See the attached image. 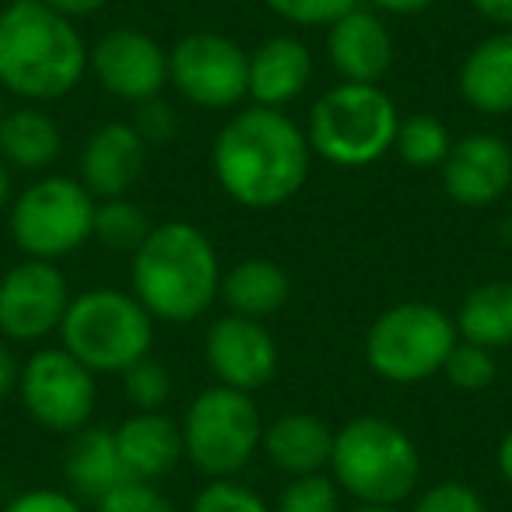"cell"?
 I'll return each instance as SVG.
<instances>
[{
  "label": "cell",
  "mask_w": 512,
  "mask_h": 512,
  "mask_svg": "<svg viewBox=\"0 0 512 512\" xmlns=\"http://www.w3.org/2000/svg\"><path fill=\"white\" fill-rule=\"evenodd\" d=\"M88 71L106 95L141 106L169 88V50L144 29L120 25L88 46Z\"/></svg>",
  "instance_id": "13"
},
{
  "label": "cell",
  "mask_w": 512,
  "mask_h": 512,
  "mask_svg": "<svg viewBox=\"0 0 512 512\" xmlns=\"http://www.w3.org/2000/svg\"><path fill=\"white\" fill-rule=\"evenodd\" d=\"M71 299L60 264L25 256L0 274V337L11 344H43L60 334Z\"/></svg>",
  "instance_id": "12"
},
{
  "label": "cell",
  "mask_w": 512,
  "mask_h": 512,
  "mask_svg": "<svg viewBox=\"0 0 512 512\" xmlns=\"http://www.w3.org/2000/svg\"><path fill=\"white\" fill-rule=\"evenodd\" d=\"M43 4L57 11V15L71 18V22H81V18H92L99 11H106L109 0H43Z\"/></svg>",
  "instance_id": "38"
},
{
  "label": "cell",
  "mask_w": 512,
  "mask_h": 512,
  "mask_svg": "<svg viewBox=\"0 0 512 512\" xmlns=\"http://www.w3.org/2000/svg\"><path fill=\"white\" fill-rule=\"evenodd\" d=\"M397 127V102L383 88L341 81L313 102L306 137L323 162L337 169H365L390 155Z\"/></svg>",
  "instance_id": "5"
},
{
  "label": "cell",
  "mask_w": 512,
  "mask_h": 512,
  "mask_svg": "<svg viewBox=\"0 0 512 512\" xmlns=\"http://www.w3.org/2000/svg\"><path fill=\"white\" fill-rule=\"evenodd\" d=\"M18 379H22V362L11 351V344L0 341V400L18 397Z\"/></svg>",
  "instance_id": "37"
},
{
  "label": "cell",
  "mask_w": 512,
  "mask_h": 512,
  "mask_svg": "<svg viewBox=\"0 0 512 512\" xmlns=\"http://www.w3.org/2000/svg\"><path fill=\"white\" fill-rule=\"evenodd\" d=\"M95 204L99 200L85 190L78 176L46 172L11 200V239L22 249V256L60 264L92 239Z\"/></svg>",
  "instance_id": "9"
},
{
  "label": "cell",
  "mask_w": 512,
  "mask_h": 512,
  "mask_svg": "<svg viewBox=\"0 0 512 512\" xmlns=\"http://www.w3.org/2000/svg\"><path fill=\"white\" fill-rule=\"evenodd\" d=\"M449 148H453V134H449L446 120H439L435 113L400 116L393 151H397L404 165H411V169H439L446 162Z\"/></svg>",
  "instance_id": "27"
},
{
  "label": "cell",
  "mask_w": 512,
  "mask_h": 512,
  "mask_svg": "<svg viewBox=\"0 0 512 512\" xmlns=\"http://www.w3.org/2000/svg\"><path fill=\"white\" fill-rule=\"evenodd\" d=\"M467 4L495 29H512V0H467Z\"/></svg>",
  "instance_id": "40"
},
{
  "label": "cell",
  "mask_w": 512,
  "mask_h": 512,
  "mask_svg": "<svg viewBox=\"0 0 512 512\" xmlns=\"http://www.w3.org/2000/svg\"><path fill=\"white\" fill-rule=\"evenodd\" d=\"M4 95H8V92L0 88V120H4V113H8V106H4Z\"/></svg>",
  "instance_id": "44"
},
{
  "label": "cell",
  "mask_w": 512,
  "mask_h": 512,
  "mask_svg": "<svg viewBox=\"0 0 512 512\" xmlns=\"http://www.w3.org/2000/svg\"><path fill=\"white\" fill-rule=\"evenodd\" d=\"M442 193L456 207L484 211L512 190V148L491 130H474L453 141L446 162L439 165Z\"/></svg>",
  "instance_id": "15"
},
{
  "label": "cell",
  "mask_w": 512,
  "mask_h": 512,
  "mask_svg": "<svg viewBox=\"0 0 512 512\" xmlns=\"http://www.w3.org/2000/svg\"><path fill=\"white\" fill-rule=\"evenodd\" d=\"M0 8H4V4H0Z\"/></svg>",
  "instance_id": "45"
},
{
  "label": "cell",
  "mask_w": 512,
  "mask_h": 512,
  "mask_svg": "<svg viewBox=\"0 0 512 512\" xmlns=\"http://www.w3.org/2000/svg\"><path fill=\"white\" fill-rule=\"evenodd\" d=\"M372 11L379 15H397V18H411V15H421V11L435 8L439 0H365Z\"/></svg>",
  "instance_id": "39"
},
{
  "label": "cell",
  "mask_w": 512,
  "mask_h": 512,
  "mask_svg": "<svg viewBox=\"0 0 512 512\" xmlns=\"http://www.w3.org/2000/svg\"><path fill=\"white\" fill-rule=\"evenodd\" d=\"M204 358L214 383L242 393L264 390L281 365V348L264 320L225 313L207 327Z\"/></svg>",
  "instance_id": "14"
},
{
  "label": "cell",
  "mask_w": 512,
  "mask_h": 512,
  "mask_svg": "<svg viewBox=\"0 0 512 512\" xmlns=\"http://www.w3.org/2000/svg\"><path fill=\"white\" fill-rule=\"evenodd\" d=\"M18 400L39 428L74 435L92 425L99 383H95V372L85 369L64 344H53V348H36L22 362Z\"/></svg>",
  "instance_id": "10"
},
{
  "label": "cell",
  "mask_w": 512,
  "mask_h": 512,
  "mask_svg": "<svg viewBox=\"0 0 512 512\" xmlns=\"http://www.w3.org/2000/svg\"><path fill=\"white\" fill-rule=\"evenodd\" d=\"M60 344L95 376H116L151 355L155 320L120 288H88L74 295L60 323Z\"/></svg>",
  "instance_id": "6"
},
{
  "label": "cell",
  "mask_w": 512,
  "mask_h": 512,
  "mask_svg": "<svg viewBox=\"0 0 512 512\" xmlns=\"http://www.w3.org/2000/svg\"><path fill=\"white\" fill-rule=\"evenodd\" d=\"M330 477L344 495L362 505H393L418 491L421 484V449L407 428L383 414H358L334 428Z\"/></svg>",
  "instance_id": "4"
},
{
  "label": "cell",
  "mask_w": 512,
  "mask_h": 512,
  "mask_svg": "<svg viewBox=\"0 0 512 512\" xmlns=\"http://www.w3.org/2000/svg\"><path fill=\"white\" fill-rule=\"evenodd\" d=\"M155 228V221L148 218L141 204H134L130 197H113L95 204V225L92 239L99 246H106L109 253H127L134 256L141 249V242L148 239V232Z\"/></svg>",
  "instance_id": "26"
},
{
  "label": "cell",
  "mask_w": 512,
  "mask_h": 512,
  "mask_svg": "<svg viewBox=\"0 0 512 512\" xmlns=\"http://www.w3.org/2000/svg\"><path fill=\"white\" fill-rule=\"evenodd\" d=\"M495 467L502 474V481L512 488V428L498 439V449H495Z\"/></svg>",
  "instance_id": "41"
},
{
  "label": "cell",
  "mask_w": 512,
  "mask_h": 512,
  "mask_svg": "<svg viewBox=\"0 0 512 512\" xmlns=\"http://www.w3.org/2000/svg\"><path fill=\"white\" fill-rule=\"evenodd\" d=\"M221 260L204 228L193 221H158L130 256V292L155 323L186 327L218 302Z\"/></svg>",
  "instance_id": "2"
},
{
  "label": "cell",
  "mask_w": 512,
  "mask_h": 512,
  "mask_svg": "<svg viewBox=\"0 0 512 512\" xmlns=\"http://www.w3.org/2000/svg\"><path fill=\"white\" fill-rule=\"evenodd\" d=\"M211 172L232 204L278 211L309 183L313 144L285 109L246 106L221 123L211 144Z\"/></svg>",
  "instance_id": "1"
},
{
  "label": "cell",
  "mask_w": 512,
  "mask_h": 512,
  "mask_svg": "<svg viewBox=\"0 0 512 512\" xmlns=\"http://www.w3.org/2000/svg\"><path fill=\"white\" fill-rule=\"evenodd\" d=\"M341 498H344V491L337 488L330 470H323V474L288 477V484L278 491L271 509L274 512H344Z\"/></svg>",
  "instance_id": "28"
},
{
  "label": "cell",
  "mask_w": 512,
  "mask_h": 512,
  "mask_svg": "<svg viewBox=\"0 0 512 512\" xmlns=\"http://www.w3.org/2000/svg\"><path fill=\"white\" fill-rule=\"evenodd\" d=\"M327 60L341 81L379 85L397 60V43L386 18L358 4L327 29Z\"/></svg>",
  "instance_id": "17"
},
{
  "label": "cell",
  "mask_w": 512,
  "mask_h": 512,
  "mask_svg": "<svg viewBox=\"0 0 512 512\" xmlns=\"http://www.w3.org/2000/svg\"><path fill=\"white\" fill-rule=\"evenodd\" d=\"M64 151V130L53 120V113L36 102H25L8 109L0 120V158L11 165V172H46L57 165Z\"/></svg>",
  "instance_id": "22"
},
{
  "label": "cell",
  "mask_w": 512,
  "mask_h": 512,
  "mask_svg": "<svg viewBox=\"0 0 512 512\" xmlns=\"http://www.w3.org/2000/svg\"><path fill=\"white\" fill-rule=\"evenodd\" d=\"M148 169V141L130 120H109L88 134L78 155V179L95 200L127 197Z\"/></svg>",
  "instance_id": "16"
},
{
  "label": "cell",
  "mask_w": 512,
  "mask_h": 512,
  "mask_svg": "<svg viewBox=\"0 0 512 512\" xmlns=\"http://www.w3.org/2000/svg\"><path fill=\"white\" fill-rule=\"evenodd\" d=\"M316 60L299 36H271L249 50V99L253 106L288 109L313 85Z\"/></svg>",
  "instance_id": "18"
},
{
  "label": "cell",
  "mask_w": 512,
  "mask_h": 512,
  "mask_svg": "<svg viewBox=\"0 0 512 512\" xmlns=\"http://www.w3.org/2000/svg\"><path fill=\"white\" fill-rule=\"evenodd\" d=\"M169 85L197 109H235L249 99V50L211 29L186 32L169 50Z\"/></svg>",
  "instance_id": "11"
},
{
  "label": "cell",
  "mask_w": 512,
  "mask_h": 512,
  "mask_svg": "<svg viewBox=\"0 0 512 512\" xmlns=\"http://www.w3.org/2000/svg\"><path fill=\"white\" fill-rule=\"evenodd\" d=\"M267 11L295 29H330L337 18L355 11L362 0H264Z\"/></svg>",
  "instance_id": "32"
},
{
  "label": "cell",
  "mask_w": 512,
  "mask_h": 512,
  "mask_svg": "<svg viewBox=\"0 0 512 512\" xmlns=\"http://www.w3.org/2000/svg\"><path fill=\"white\" fill-rule=\"evenodd\" d=\"M456 85L474 113H512V29H498L470 46L456 74Z\"/></svg>",
  "instance_id": "21"
},
{
  "label": "cell",
  "mask_w": 512,
  "mask_h": 512,
  "mask_svg": "<svg viewBox=\"0 0 512 512\" xmlns=\"http://www.w3.org/2000/svg\"><path fill=\"white\" fill-rule=\"evenodd\" d=\"M88 74V43L78 22L43 0L0 8V88L22 102L50 106L67 99Z\"/></svg>",
  "instance_id": "3"
},
{
  "label": "cell",
  "mask_w": 512,
  "mask_h": 512,
  "mask_svg": "<svg viewBox=\"0 0 512 512\" xmlns=\"http://www.w3.org/2000/svg\"><path fill=\"white\" fill-rule=\"evenodd\" d=\"M344 512H400V509H393V505H362V502H355L351 509H344Z\"/></svg>",
  "instance_id": "43"
},
{
  "label": "cell",
  "mask_w": 512,
  "mask_h": 512,
  "mask_svg": "<svg viewBox=\"0 0 512 512\" xmlns=\"http://www.w3.org/2000/svg\"><path fill=\"white\" fill-rule=\"evenodd\" d=\"M123 393L134 411H165L172 400V376L165 362H158L155 355L134 362L123 372Z\"/></svg>",
  "instance_id": "29"
},
{
  "label": "cell",
  "mask_w": 512,
  "mask_h": 512,
  "mask_svg": "<svg viewBox=\"0 0 512 512\" xmlns=\"http://www.w3.org/2000/svg\"><path fill=\"white\" fill-rule=\"evenodd\" d=\"M92 505H95L92 512H176L172 498L165 495L158 484L134 481V477H127L123 484H116L113 491H106V495Z\"/></svg>",
  "instance_id": "33"
},
{
  "label": "cell",
  "mask_w": 512,
  "mask_h": 512,
  "mask_svg": "<svg viewBox=\"0 0 512 512\" xmlns=\"http://www.w3.org/2000/svg\"><path fill=\"white\" fill-rule=\"evenodd\" d=\"M113 435L123 470L134 481L158 484L186 460L179 421L169 418L165 411H134Z\"/></svg>",
  "instance_id": "19"
},
{
  "label": "cell",
  "mask_w": 512,
  "mask_h": 512,
  "mask_svg": "<svg viewBox=\"0 0 512 512\" xmlns=\"http://www.w3.org/2000/svg\"><path fill=\"white\" fill-rule=\"evenodd\" d=\"M134 130L148 141V148H155V144H165L172 141V137L179 134V116L176 109L169 106V102L158 95V99H148L141 102V106H134Z\"/></svg>",
  "instance_id": "35"
},
{
  "label": "cell",
  "mask_w": 512,
  "mask_h": 512,
  "mask_svg": "<svg viewBox=\"0 0 512 512\" xmlns=\"http://www.w3.org/2000/svg\"><path fill=\"white\" fill-rule=\"evenodd\" d=\"M11 200H15V183H11V165L0 158V218L11 211Z\"/></svg>",
  "instance_id": "42"
},
{
  "label": "cell",
  "mask_w": 512,
  "mask_h": 512,
  "mask_svg": "<svg viewBox=\"0 0 512 512\" xmlns=\"http://www.w3.org/2000/svg\"><path fill=\"white\" fill-rule=\"evenodd\" d=\"M190 512H274V509L249 484L235 481V477H218V481H207L193 495Z\"/></svg>",
  "instance_id": "31"
},
{
  "label": "cell",
  "mask_w": 512,
  "mask_h": 512,
  "mask_svg": "<svg viewBox=\"0 0 512 512\" xmlns=\"http://www.w3.org/2000/svg\"><path fill=\"white\" fill-rule=\"evenodd\" d=\"M456 323L435 302H397L372 320L365 334V362L393 386H414L442 376L449 351L456 348Z\"/></svg>",
  "instance_id": "8"
},
{
  "label": "cell",
  "mask_w": 512,
  "mask_h": 512,
  "mask_svg": "<svg viewBox=\"0 0 512 512\" xmlns=\"http://www.w3.org/2000/svg\"><path fill=\"white\" fill-rule=\"evenodd\" d=\"M67 439L71 442H67L64 453V481L67 491L78 495L81 502H99L106 491L127 481L120 449H116V435L109 428L85 425Z\"/></svg>",
  "instance_id": "24"
},
{
  "label": "cell",
  "mask_w": 512,
  "mask_h": 512,
  "mask_svg": "<svg viewBox=\"0 0 512 512\" xmlns=\"http://www.w3.org/2000/svg\"><path fill=\"white\" fill-rule=\"evenodd\" d=\"M0 512H88L78 495L67 488H29L4 502Z\"/></svg>",
  "instance_id": "36"
},
{
  "label": "cell",
  "mask_w": 512,
  "mask_h": 512,
  "mask_svg": "<svg viewBox=\"0 0 512 512\" xmlns=\"http://www.w3.org/2000/svg\"><path fill=\"white\" fill-rule=\"evenodd\" d=\"M495 351L488 348H477V344L467 341H456V348L449 351L446 365H442V376H446L449 386L463 393H481L495 383Z\"/></svg>",
  "instance_id": "30"
},
{
  "label": "cell",
  "mask_w": 512,
  "mask_h": 512,
  "mask_svg": "<svg viewBox=\"0 0 512 512\" xmlns=\"http://www.w3.org/2000/svg\"><path fill=\"white\" fill-rule=\"evenodd\" d=\"M218 299L225 302L228 313L267 323L292 299V278L271 256H246V260H239V264L221 274Z\"/></svg>",
  "instance_id": "23"
},
{
  "label": "cell",
  "mask_w": 512,
  "mask_h": 512,
  "mask_svg": "<svg viewBox=\"0 0 512 512\" xmlns=\"http://www.w3.org/2000/svg\"><path fill=\"white\" fill-rule=\"evenodd\" d=\"M456 337L488 351L512 348V281H484L463 295L453 316Z\"/></svg>",
  "instance_id": "25"
},
{
  "label": "cell",
  "mask_w": 512,
  "mask_h": 512,
  "mask_svg": "<svg viewBox=\"0 0 512 512\" xmlns=\"http://www.w3.org/2000/svg\"><path fill=\"white\" fill-rule=\"evenodd\" d=\"M264 425L253 393L214 383L200 390L179 418L183 453L207 481L235 477L260 453Z\"/></svg>",
  "instance_id": "7"
},
{
  "label": "cell",
  "mask_w": 512,
  "mask_h": 512,
  "mask_svg": "<svg viewBox=\"0 0 512 512\" xmlns=\"http://www.w3.org/2000/svg\"><path fill=\"white\" fill-rule=\"evenodd\" d=\"M411 512H488V502L467 481H435L414 498Z\"/></svg>",
  "instance_id": "34"
},
{
  "label": "cell",
  "mask_w": 512,
  "mask_h": 512,
  "mask_svg": "<svg viewBox=\"0 0 512 512\" xmlns=\"http://www.w3.org/2000/svg\"><path fill=\"white\" fill-rule=\"evenodd\" d=\"M260 453L278 474L306 477L323 474L334 453V428L313 411H288L264 425Z\"/></svg>",
  "instance_id": "20"
}]
</instances>
